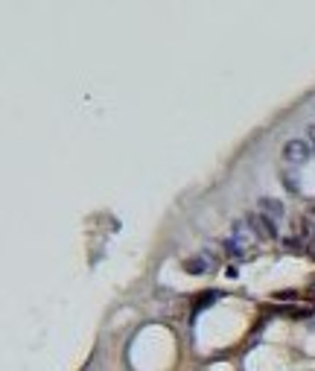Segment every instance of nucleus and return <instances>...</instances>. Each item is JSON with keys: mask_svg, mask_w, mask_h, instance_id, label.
<instances>
[{"mask_svg": "<svg viewBox=\"0 0 315 371\" xmlns=\"http://www.w3.org/2000/svg\"><path fill=\"white\" fill-rule=\"evenodd\" d=\"M245 222L251 225V231H254V237H257V240H274V237H277L274 220L263 217L260 210H257V213H251V217H245Z\"/></svg>", "mask_w": 315, "mask_h": 371, "instance_id": "obj_1", "label": "nucleus"}, {"mask_svg": "<svg viewBox=\"0 0 315 371\" xmlns=\"http://www.w3.org/2000/svg\"><path fill=\"white\" fill-rule=\"evenodd\" d=\"M309 152H312V146H309V140H301V138H295L289 140L286 146H283V158L289 164H303L306 158H309Z\"/></svg>", "mask_w": 315, "mask_h": 371, "instance_id": "obj_2", "label": "nucleus"}, {"mask_svg": "<svg viewBox=\"0 0 315 371\" xmlns=\"http://www.w3.org/2000/svg\"><path fill=\"white\" fill-rule=\"evenodd\" d=\"M257 208H260V213L268 217V220H283V217H286L283 202H277V199H271V196H263L260 202H257Z\"/></svg>", "mask_w": 315, "mask_h": 371, "instance_id": "obj_3", "label": "nucleus"}, {"mask_svg": "<svg viewBox=\"0 0 315 371\" xmlns=\"http://www.w3.org/2000/svg\"><path fill=\"white\" fill-rule=\"evenodd\" d=\"M207 269H210V263L204 257H190V260H184V272H190V275H201Z\"/></svg>", "mask_w": 315, "mask_h": 371, "instance_id": "obj_4", "label": "nucleus"}, {"mask_svg": "<svg viewBox=\"0 0 315 371\" xmlns=\"http://www.w3.org/2000/svg\"><path fill=\"white\" fill-rule=\"evenodd\" d=\"M222 292H204V295H201V298H198V304H196V310H204V307H210V304L216 301V298H219Z\"/></svg>", "mask_w": 315, "mask_h": 371, "instance_id": "obj_5", "label": "nucleus"}]
</instances>
